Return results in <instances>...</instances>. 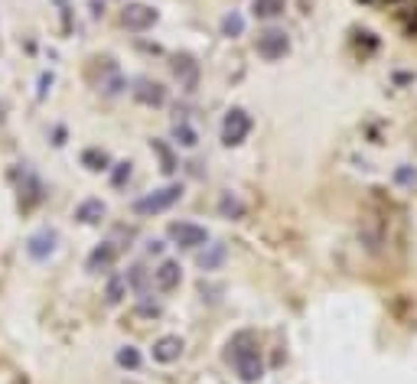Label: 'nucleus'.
Masks as SVG:
<instances>
[{"instance_id": "nucleus-1", "label": "nucleus", "mask_w": 417, "mask_h": 384, "mask_svg": "<svg viewBox=\"0 0 417 384\" xmlns=\"http://www.w3.org/2000/svg\"><path fill=\"white\" fill-rule=\"evenodd\" d=\"M225 358L235 365V371H238L241 381H258V378L264 375V365H261V355H258V346L255 338H251V332H238V336L228 342V352H225Z\"/></svg>"}, {"instance_id": "nucleus-2", "label": "nucleus", "mask_w": 417, "mask_h": 384, "mask_svg": "<svg viewBox=\"0 0 417 384\" xmlns=\"http://www.w3.org/2000/svg\"><path fill=\"white\" fill-rule=\"evenodd\" d=\"M179 196H183V186H163V189L150 192V196H144V199L134 202V212L137 215H157V212H167L170 206H176Z\"/></svg>"}, {"instance_id": "nucleus-3", "label": "nucleus", "mask_w": 417, "mask_h": 384, "mask_svg": "<svg viewBox=\"0 0 417 384\" xmlns=\"http://www.w3.org/2000/svg\"><path fill=\"white\" fill-rule=\"evenodd\" d=\"M365 4L381 7L385 14H391L408 33H417V0H365Z\"/></svg>"}, {"instance_id": "nucleus-4", "label": "nucleus", "mask_w": 417, "mask_h": 384, "mask_svg": "<svg viewBox=\"0 0 417 384\" xmlns=\"http://www.w3.org/2000/svg\"><path fill=\"white\" fill-rule=\"evenodd\" d=\"M248 131H251V117H248V111L232 108L228 114H225V121H222V140L228 146L241 144V140L248 137Z\"/></svg>"}, {"instance_id": "nucleus-5", "label": "nucleus", "mask_w": 417, "mask_h": 384, "mask_svg": "<svg viewBox=\"0 0 417 384\" xmlns=\"http://www.w3.org/2000/svg\"><path fill=\"white\" fill-rule=\"evenodd\" d=\"M170 238L176 241L179 247H202V245H208V231L202 228V225H193V222H173Z\"/></svg>"}, {"instance_id": "nucleus-6", "label": "nucleus", "mask_w": 417, "mask_h": 384, "mask_svg": "<svg viewBox=\"0 0 417 384\" xmlns=\"http://www.w3.org/2000/svg\"><path fill=\"white\" fill-rule=\"evenodd\" d=\"M121 23L127 26V30H134V33H144V30H150V26L157 23V10L147 7V4H127L124 14H121Z\"/></svg>"}, {"instance_id": "nucleus-7", "label": "nucleus", "mask_w": 417, "mask_h": 384, "mask_svg": "<svg viewBox=\"0 0 417 384\" xmlns=\"http://www.w3.org/2000/svg\"><path fill=\"white\" fill-rule=\"evenodd\" d=\"M287 49H290V39L284 30H264L258 36V55H264V59H284Z\"/></svg>"}, {"instance_id": "nucleus-8", "label": "nucleus", "mask_w": 417, "mask_h": 384, "mask_svg": "<svg viewBox=\"0 0 417 384\" xmlns=\"http://www.w3.org/2000/svg\"><path fill=\"white\" fill-rule=\"evenodd\" d=\"M56 241H59V235H56L53 228H39L36 235H30V241H26V251H30L33 261H46L49 254L56 251Z\"/></svg>"}, {"instance_id": "nucleus-9", "label": "nucleus", "mask_w": 417, "mask_h": 384, "mask_svg": "<svg viewBox=\"0 0 417 384\" xmlns=\"http://www.w3.org/2000/svg\"><path fill=\"white\" fill-rule=\"evenodd\" d=\"M179 355H183V338L179 336H163L154 342V361H160V365H170Z\"/></svg>"}, {"instance_id": "nucleus-10", "label": "nucleus", "mask_w": 417, "mask_h": 384, "mask_svg": "<svg viewBox=\"0 0 417 384\" xmlns=\"http://www.w3.org/2000/svg\"><path fill=\"white\" fill-rule=\"evenodd\" d=\"M179 280H183V270H179V264H176V261H163L160 267L154 270V284L160 287L163 293L176 290V287H179Z\"/></svg>"}, {"instance_id": "nucleus-11", "label": "nucleus", "mask_w": 417, "mask_h": 384, "mask_svg": "<svg viewBox=\"0 0 417 384\" xmlns=\"http://www.w3.org/2000/svg\"><path fill=\"white\" fill-rule=\"evenodd\" d=\"M26 183L20 186V208L23 212H30V208H36L39 202H43V183H39L33 173H23Z\"/></svg>"}, {"instance_id": "nucleus-12", "label": "nucleus", "mask_w": 417, "mask_h": 384, "mask_svg": "<svg viewBox=\"0 0 417 384\" xmlns=\"http://www.w3.org/2000/svg\"><path fill=\"white\" fill-rule=\"evenodd\" d=\"M115 257H117V247L111 245V241H105L101 247H95V251L88 254V264H85V267L92 270V274H101V270H108L111 264H115Z\"/></svg>"}, {"instance_id": "nucleus-13", "label": "nucleus", "mask_w": 417, "mask_h": 384, "mask_svg": "<svg viewBox=\"0 0 417 384\" xmlns=\"http://www.w3.org/2000/svg\"><path fill=\"white\" fill-rule=\"evenodd\" d=\"M225 257H228V251H225V245H206V251L196 257V264H199L202 270H218L225 264Z\"/></svg>"}, {"instance_id": "nucleus-14", "label": "nucleus", "mask_w": 417, "mask_h": 384, "mask_svg": "<svg viewBox=\"0 0 417 384\" xmlns=\"http://www.w3.org/2000/svg\"><path fill=\"white\" fill-rule=\"evenodd\" d=\"M134 95H137V101H144V105H163V98H167L163 85L147 82V78H140L137 88H134Z\"/></svg>"}, {"instance_id": "nucleus-15", "label": "nucleus", "mask_w": 417, "mask_h": 384, "mask_svg": "<svg viewBox=\"0 0 417 384\" xmlns=\"http://www.w3.org/2000/svg\"><path fill=\"white\" fill-rule=\"evenodd\" d=\"M75 218H78L82 225L101 222V218H105V202H101V199H85L82 206L75 208Z\"/></svg>"}, {"instance_id": "nucleus-16", "label": "nucleus", "mask_w": 417, "mask_h": 384, "mask_svg": "<svg viewBox=\"0 0 417 384\" xmlns=\"http://www.w3.org/2000/svg\"><path fill=\"white\" fill-rule=\"evenodd\" d=\"M284 7H287V0H251V10L261 20H274L278 14H284Z\"/></svg>"}, {"instance_id": "nucleus-17", "label": "nucleus", "mask_w": 417, "mask_h": 384, "mask_svg": "<svg viewBox=\"0 0 417 384\" xmlns=\"http://www.w3.org/2000/svg\"><path fill=\"white\" fill-rule=\"evenodd\" d=\"M124 293H127V280H124L121 274H115L108 280V290H105V300L111 303V306H115V303H121L124 300Z\"/></svg>"}, {"instance_id": "nucleus-18", "label": "nucleus", "mask_w": 417, "mask_h": 384, "mask_svg": "<svg viewBox=\"0 0 417 384\" xmlns=\"http://www.w3.org/2000/svg\"><path fill=\"white\" fill-rule=\"evenodd\" d=\"M176 75L183 78L186 88H193V85H196V62L189 59V55H179V59H176Z\"/></svg>"}, {"instance_id": "nucleus-19", "label": "nucleus", "mask_w": 417, "mask_h": 384, "mask_svg": "<svg viewBox=\"0 0 417 384\" xmlns=\"http://www.w3.org/2000/svg\"><path fill=\"white\" fill-rule=\"evenodd\" d=\"M82 163L98 173V169H108V154H105V150H85V154H82Z\"/></svg>"}, {"instance_id": "nucleus-20", "label": "nucleus", "mask_w": 417, "mask_h": 384, "mask_svg": "<svg viewBox=\"0 0 417 384\" xmlns=\"http://www.w3.org/2000/svg\"><path fill=\"white\" fill-rule=\"evenodd\" d=\"M218 208H222V215H228V218H241V215H245V206H241L238 199H232V196H222Z\"/></svg>"}, {"instance_id": "nucleus-21", "label": "nucleus", "mask_w": 417, "mask_h": 384, "mask_svg": "<svg viewBox=\"0 0 417 384\" xmlns=\"http://www.w3.org/2000/svg\"><path fill=\"white\" fill-rule=\"evenodd\" d=\"M117 365H121V368H137V365H140V352H137V348H131V346H124L121 352H117Z\"/></svg>"}, {"instance_id": "nucleus-22", "label": "nucleus", "mask_w": 417, "mask_h": 384, "mask_svg": "<svg viewBox=\"0 0 417 384\" xmlns=\"http://www.w3.org/2000/svg\"><path fill=\"white\" fill-rule=\"evenodd\" d=\"M241 30H245V20H241L238 14H228L222 20V33H225V36H238Z\"/></svg>"}, {"instance_id": "nucleus-23", "label": "nucleus", "mask_w": 417, "mask_h": 384, "mask_svg": "<svg viewBox=\"0 0 417 384\" xmlns=\"http://www.w3.org/2000/svg\"><path fill=\"white\" fill-rule=\"evenodd\" d=\"M176 140L183 146H196V131L189 127V124H176Z\"/></svg>"}, {"instance_id": "nucleus-24", "label": "nucleus", "mask_w": 417, "mask_h": 384, "mask_svg": "<svg viewBox=\"0 0 417 384\" xmlns=\"http://www.w3.org/2000/svg\"><path fill=\"white\" fill-rule=\"evenodd\" d=\"M154 150L160 154V160H163V173H173V169H176V163H173V154H170V150H167L160 140H154Z\"/></svg>"}, {"instance_id": "nucleus-25", "label": "nucleus", "mask_w": 417, "mask_h": 384, "mask_svg": "<svg viewBox=\"0 0 417 384\" xmlns=\"http://www.w3.org/2000/svg\"><path fill=\"white\" fill-rule=\"evenodd\" d=\"M131 179V163H115V173H111V183L115 186H124Z\"/></svg>"}, {"instance_id": "nucleus-26", "label": "nucleus", "mask_w": 417, "mask_h": 384, "mask_svg": "<svg viewBox=\"0 0 417 384\" xmlns=\"http://www.w3.org/2000/svg\"><path fill=\"white\" fill-rule=\"evenodd\" d=\"M144 280H147V277H144V267H134L131 270V284L137 287V290H144Z\"/></svg>"}, {"instance_id": "nucleus-27", "label": "nucleus", "mask_w": 417, "mask_h": 384, "mask_svg": "<svg viewBox=\"0 0 417 384\" xmlns=\"http://www.w3.org/2000/svg\"><path fill=\"white\" fill-rule=\"evenodd\" d=\"M147 251H150V254H160V251H163V245H160V241H150Z\"/></svg>"}]
</instances>
